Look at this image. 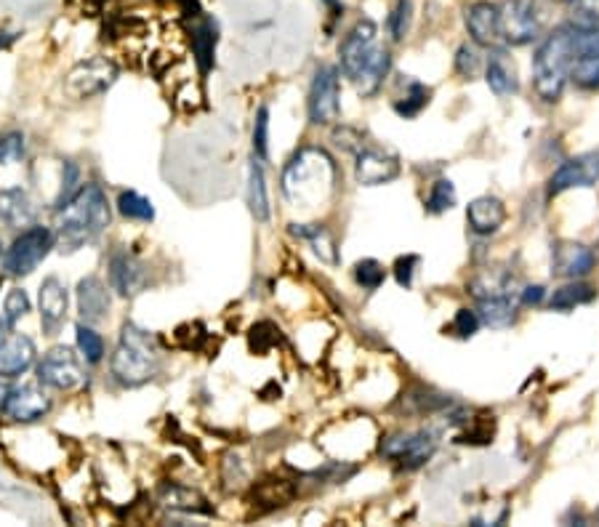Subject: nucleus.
Segmentation results:
<instances>
[{
  "label": "nucleus",
  "mask_w": 599,
  "mask_h": 527,
  "mask_svg": "<svg viewBox=\"0 0 599 527\" xmlns=\"http://www.w3.org/2000/svg\"><path fill=\"white\" fill-rule=\"evenodd\" d=\"M163 368L158 339L139 325L126 323L110 357V373L120 386L136 389L155 381Z\"/></svg>",
  "instance_id": "nucleus-4"
},
{
  "label": "nucleus",
  "mask_w": 599,
  "mask_h": 527,
  "mask_svg": "<svg viewBox=\"0 0 599 527\" xmlns=\"http://www.w3.org/2000/svg\"><path fill=\"white\" fill-rule=\"evenodd\" d=\"M112 208L99 184L88 181L78 189V195L64 205L62 211H56V245L59 251L75 253L83 245L94 243L104 229L110 227Z\"/></svg>",
  "instance_id": "nucleus-2"
},
{
  "label": "nucleus",
  "mask_w": 599,
  "mask_h": 527,
  "mask_svg": "<svg viewBox=\"0 0 599 527\" xmlns=\"http://www.w3.org/2000/svg\"><path fill=\"white\" fill-rule=\"evenodd\" d=\"M6 392H8V386H6V384H0V402H3V397H6Z\"/></svg>",
  "instance_id": "nucleus-48"
},
{
  "label": "nucleus",
  "mask_w": 599,
  "mask_h": 527,
  "mask_svg": "<svg viewBox=\"0 0 599 527\" xmlns=\"http://www.w3.org/2000/svg\"><path fill=\"white\" fill-rule=\"evenodd\" d=\"M517 296H488L477 299V317L488 328H509L517 320Z\"/></svg>",
  "instance_id": "nucleus-25"
},
{
  "label": "nucleus",
  "mask_w": 599,
  "mask_h": 527,
  "mask_svg": "<svg viewBox=\"0 0 599 527\" xmlns=\"http://www.w3.org/2000/svg\"><path fill=\"white\" fill-rule=\"evenodd\" d=\"M8 328H11V325L6 323V317L0 315V341H3L8 336Z\"/></svg>",
  "instance_id": "nucleus-47"
},
{
  "label": "nucleus",
  "mask_w": 599,
  "mask_h": 527,
  "mask_svg": "<svg viewBox=\"0 0 599 527\" xmlns=\"http://www.w3.org/2000/svg\"><path fill=\"white\" fill-rule=\"evenodd\" d=\"M597 299V288L584 280H570L568 285H562L557 291L549 296V307L554 312H570V309L576 307H586V304H592Z\"/></svg>",
  "instance_id": "nucleus-27"
},
{
  "label": "nucleus",
  "mask_w": 599,
  "mask_h": 527,
  "mask_svg": "<svg viewBox=\"0 0 599 527\" xmlns=\"http://www.w3.org/2000/svg\"><path fill=\"white\" fill-rule=\"evenodd\" d=\"M466 221L474 235H496L498 229L504 227L506 208L498 197H477L466 208Z\"/></svg>",
  "instance_id": "nucleus-23"
},
{
  "label": "nucleus",
  "mask_w": 599,
  "mask_h": 527,
  "mask_svg": "<svg viewBox=\"0 0 599 527\" xmlns=\"http://www.w3.org/2000/svg\"><path fill=\"white\" fill-rule=\"evenodd\" d=\"M107 277H110V288L123 299H131L136 293L144 291L147 285V267L136 259L134 253L126 248H115L107 259Z\"/></svg>",
  "instance_id": "nucleus-14"
},
{
  "label": "nucleus",
  "mask_w": 599,
  "mask_h": 527,
  "mask_svg": "<svg viewBox=\"0 0 599 527\" xmlns=\"http://www.w3.org/2000/svg\"><path fill=\"white\" fill-rule=\"evenodd\" d=\"M416 267H418V256H413V253H408V256H400V259L395 261V277L402 288H410V285H413Z\"/></svg>",
  "instance_id": "nucleus-44"
},
{
  "label": "nucleus",
  "mask_w": 599,
  "mask_h": 527,
  "mask_svg": "<svg viewBox=\"0 0 599 527\" xmlns=\"http://www.w3.org/2000/svg\"><path fill=\"white\" fill-rule=\"evenodd\" d=\"M339 168L320 147H304L288 160L283 171V195L293 208H323L336 192Z\"/></svg>",
  "instance_id": "nucleus-3"
},
{
  "label": "nucleus",
  "mask_w": 599,
  "mask_h": 527,
  "mask_svg": "<svg viewBox=\"0 0 599 527\" xmlns=\"http://www.w3.org/2000/svg\"><path fill=\"white\" fill-rule=\"evenodd\" d=\"M256 498H259L261 504H267L269 509H275V506H285L293 498L291 482H285V480L261 482L259 488H256Z\"/></svg>",
  "instance_id": "nucleus-36"
},
{
  "label": "nucleus",
  "mask_w": 599,
  "mask_h": 527,
  "mask_svg": "<svg viewBox=\"0 0 599 527\" xmlns=\"http://www.w3.org/2000/svg\"><path fill=\"white\" fill-rule=\"evenodd\" d=\"M501 40L509 46H528L544 32V6L541 0H504L498 3Z\"/></svg>",
  "instance_id": "nucleus-7"
},
{
  "label": "nucleus",
  "mask_w": 599,
  "mask_h": 527,
  "mask_svg": "<svg viewBox=\"0 0 599 527\" xmlns=\"http://www.w3.org/2000/svg\"><path fill=\"white\" fill-rule=\"evenodd\" d=\"M16 40V32H0V51H6Z\"/></svg>",
  "instance_id": "nucleus-46"
},
{
  "label": "nucleus",
  "mask_w": 599,
  "mask_h": 527,
  "mask_svg": "<svg viewBox=\"0 0 599 527\" xmlns=\"http://www.w3.org/2000/svg\"><path fill=\"white\" fill-rule=\"evenodd\" d=\"M570 56H573V27L562 24L544 35L533 56V88L546 104L560 102L570 80Z\"/></svg>",
  "instance_id": "nucleus-5"
},
{
  "label": "nucleus",
  "mask_w": 599,
  "mask_h": 527,
  "mask_svg": "<svg viewBox=\"0 0 599 527\" xmlns=\"http://www.w3.org/2000/svg\"><path fill=\"white\" fill-rule=\"evenodd\" d=\"M355 280L357 285H363L365 291H379L381 285H384V280H387V269L381 267L376 259L357 261Z\"/></svg>",
  "instance_id": "nucleus-38"
},
{
  "label": "nucleus",
  "mask_w": 599,
  "mask_h": 527,
  "mask_svg": "<svg viewBox=\"0 0 599 527\" xmlns=\"http://www.w3.org/2000/svg\"><path fill=\"white\" fill-rule=\"evenodd\" d=\"M35 216H38V208L27 189H0V224H6L8 229H27L35 224Z\"/></svg>",
  "instance_id": "nucleus-22"
},
{
  "label": "nucleus",
  "mask_w": 599,
  "mask_h": 527,
  "mask_svg": "<svg viewBox=\"0 0 599 527\" xmlns=\"http://www.w3.org/2000/svg\"><path fill=\"white\" fill-rule=\"evenodd\" d=\"M248 205L256 221H269L272 208H269V192H267V176L261 168V160L253 158L248 168Z\"/></svg>",
  "instance_id": "nucleus-28"
},
{
  "label": "nucleus",
  "mask_w": 599,
  "mask_h": 527,
  "mask_svg": "<svg viewBox=\"0 0 599 527\" xmlns=\"http://www.w3.org/2000/svg\"><path fill=\"white\" fill-rule=\"evenodd\" d=\"M520 299L525 307H538V304L546 299V288L544 285H528V288L520 293Z\"/></svg>",
  "instance_id": "nucleus-45"
},
{
  "label": "nucleus",
  "mask_w": 599,
  "mask_h": 527,
  "mask_svg": "<svg viewBox=\"0 0 599 527\" xmlns=\"http://www.w3.org/2000/svg\"><path fill=\"white\" fill-rule=\"evenodd\" d=\"M253 158H269V110L259 107L256 123H253Z\"/></svg>",
  "instance_id": "nucleus-42"
},
{
  "label": "nucleus",
  "mask_w": 599,
  "mask_h": 527,
  "mask_svg": "<svg viewBox=\"0 0 599 527\" xmlns=\"http://www.w3.org/2000/svg\"><path fill=\"white\" fill-rule=\"evenodd\" d=\"M309 123L331 126L341 115V78L336 67H320L309 88Z\"/></svg>",
  "instance_id": "nucleus-11"
},
{
  "label": "nucleus",
  "mask_w": 599,
  "mask_h": 527,
  "mask_svg": "<svg viewBox=\"0 0 599 527\" xmlns=\"http://www.w3.org/2000/svg\"><path fill=\"white\" fill-rule=\"evenodd\" d=\"M400 176V160L381 147H360L355 160V179L363 187H379Z\"/></svg>",
  "instance_id": "nucleus-15"
},
{
  "label": "nucleus",
  "mask_w": 599,
  "mask_h": 527,
  "mask_svg": "<svg viewBox=\"0 0 599 527\" xmlns=\"http://www.w3.org/2000/svg\"><path fill=\"white\" fill-rule=\"evenodd\" d=\"M115 80H118V67L110 59H88L67 75L64 91L72 99H94V96H102L107 88H112Z\"/></svg>",
  "instance_id": "nucleus-12"
},
{
  "label": "nucleus",
  "mask_w": 599,
  "mask_h": 527,
  "mask_svg": "<svg viewBox=\"0 0 599 527\" xmlns=\"http://www.w3.org/2000/svg\"><path fill=\"white\" fill-rule=\"evenodd\" d=\"M35 376L46 389H56V392H75L78 386L86 381V368L80 354L72 347H51L43 360L35 365Z\"/></svg>",
  "instance_id": "nucleus-8"
},
{
  "label": "nucleus",
  "mask_w": 599,
  "mask_h": 527,
  "mask_svg": "<svg viewBox=\"0 0 599 527\" xmlns=\"http://www.w3.org/2000/svg\"><path fill=\"white\" fill-rule=\"evenodd\" d=\"M341 72L355 83L357 94L373 96L384 86V78L392 70V56L379 43V27L371 19L360 22L347 32L339 48Z\"/></svg>",
  "instance_id": "nucleus-1"
},
{
  "label": "nucleus",
  "mask_w": 599,
  "mask_h": 527,
  "mask_svg": "<svg viewBox=\"0 0 599 527\" xmlns=\"http://www.w3.org/2000/svg\"><path fill=\"white\" fill-rule=\"evenodd\" d=\"M38 309L43 333H46V336H56V331H59L64 325V320H67V312H70V296H67V288H64V283L59 277L51 275L40 283Z\"/></svg>",
  "instance_id": "nucleus-17"
},
{
  "label": "nucleus",
  "mask_w": 599,
  "mask_h": 527,
  "mask_svg": "<svg viewBox=\"0 0 599 527\" xmlns=\"http://www.w3.org/2000/svg\"><path fill=\"white\" fill-rule=\"evenodd\" d=\"M554 3H565V6H576L578 0H554Z\"/></svg>",
  "instance_id": "nucleus-49"
},
{
  "label": "nucleus",
  "mask_w": 599,
  "mask_h": 527,
  "mask_svg": "<svg viewBox=\"0 0 599 527\" xmlns=\"http://www.w3.org/2000/svg\"><path fill=\"white\" fill-rule=\"evenodd\" d=\"M160 504L168 506V509H179V512H211V506H205V498L200 496L198 490L184 488V485H171V482H166L163 490H160Z\"/></svg>",
  "instance_id": "nucleus-29"
},
{
  "label": "nucleus",
  "mask_w": 599,
  "mask_h": 527,
  "mask_svg": "<svg viewBox=\"0 0 599 527\" xmlns=\"http://www.w3.org/2000/svg\"><path fill=\"white\" fill-rule=\"evenodd\" d=\"M51 408H54V400L46 392V386L38 381V384L8 386L6 397L0 402V416L11 424H35L40 418H46Z\"/></svg>",
  "instance_id": "nucleus-9"
},
{
  "label": "nucleus",
  "mask_w": 599,
  "mask_h": 527,
  "mask_svg": "<svg viewBox=\"0 0 599 527\" xmlns=\"http://www.w3.org/2000/svg\"><path fill=\"white\" fill-rule=\"evenodd\" d=\"M570 80H576V86L581 88L599 91V30H578V27H573Z\"/></svg>",
  "instance_id": "nucleus-13"
},
{
  "label": "nucleus",
  "mask_w": 599,
  "mask_h": 527,
  "mask_svg": "<svg viewBox=\"0 0 599 527\" xmlns=\"http://www.w3.org/2000/svg\"><path fill=\"white\" fill-rule=\"evenodd\" d=\"M291 232L301 240H307L312 245V251L325 261V264H339V248L336 240L323 224H291Z\"/></svg>",
  "instance_id": "nucleus-26"
},
{
  "label": "nucleus",
  "mask_w": 599,
  "mask_h": 527,
  "mask_svg": "<svg viewBox=\"0 0 599 527\" xmlns=\"http://www.w3.org/2000/svg\"><path fill=\"white\" fill-rule=\"evenodd\" d=\"M437 445H440V432H434V429L392 434L381 442V456L400 464L402 469H418L434 456Z\"/></svg>",
  "instance_id": "nucleus-10"
},
{
  "label": "nucleus",
  "mask_w": 599,
  "mask_h": 527,
  "mask_svg": "<svg viewBox=\"0 0 599 527\" xmlns=\"http://www.w3.org/2000/svg\"><path fill=\"white\" fill-rule=\"evenodd\" d=\"M75 299H78V312L83 317V323L96 325L110 317V288H107L102 277H83L78 283V291H75Z\"/></svg>",
  "instance_id": "nucleus-19"
},
{
  "label": "nucleus",
  "mask_w": 599,
  "mask_h": 527,
  "mask_svg": "<svg viewBox=\"0 0 599 527\" xmlns=\"http://www.w3.org/2000/svg\"><path fill=\"white\" fill-rule=\"evenodd\" d=\"M429 96H432V91L424 83H410L408 94L402 96L400 102H395V112L400 118H416L418 112L429 104Z\"/></svg>",
  "instance_id": "nucleus-35"
},
{
  "label": "nucleus",
  "mask_w": 599,
  "mask_h": 527,
  "mask_svg": "<svg viewBox=\"0 0 599 527\" xmlns=\"http://www.w3.org/2000/svg\"><path fill=\"white\" fill-rule=\"evenodd\" d=\"M0 256H3V243H0Z\"/></svg>",
  "instance_id": "nucleus-50"
},
{
  "label": "nucleus",
  "mask_w": 599,
  "mask_h": 527,
  "mask_svg": "<svg viewBox=\"0 0 599 527\" xmlns=\"http://www.w3.org/2000/svg\"><path fill=\"white\" fill-rule=\"evenodd\" d=\"M27 155V136L22 131H3L0 134V166L22 163Z\"/></svg>",
  "instance_id": "nucleus-34"
},
{
  "label": "nucleus",
  "mask_w": 599,
  "mask_h": 527,
  "mask_svg": "<svg viewBox=\"0 0 599 527\" xmlns=\"http://www.w3.org/2000/svg\"><path fill=\"white\" fill-rule=\"evenodd\" d=\"M410 19H413V3L410 0H397L387 19V30L392 35V40H402L408 35Z\"/></svg>",
  "instance_id": "nucleus-40"
},
{
  "label": "nucleus",
  "mask_w": 599,
  "mask_h": 527,
  "mask_svg": "<svg viewBox=\"0 0 599 527\" xmlns=\"http://www.w3.org/2000/svg\"><path fill=\"white\" fill-rule=\"evenodd\" d=\"M554 275L581 280L597 267V253L584 243H557L552 251Z\"/></svg>",
  "instance_id": "nucleus-20"
},
{
  "label": "nucleus",
  "mask_w": 599,
  "mask_h": 527,
  "mask_svg": "<svg viewBox=\"0 0 599 527\" xmlns=\"http://www.w3.org/2000/svg\"><path fill=\"white\" fill-rule=\"evenodd\" d=\"M456 205V187L450 179H437L429 189V197H426V211L437 216V213L450 211Z\"/></svg>",
  "instance_id": "nucleus-33"
},
{
  "label": "nucleus",
  "mask_w": 599,
  "mask_h": 527,
  "mask_svg": "<svg viewBox=\"0 0 599 527\" xmlns=\"http://www.w3.org/2000/svg\"><path fill=\"white\" fill-rule=\"evenodd\" d=\"M480 317H477V312H472V309H458L456 312V320H453V325H450V331L456 333L458 339H472L474 333L480 331Z\"/></svg>",
  "instance_id": "nucleus-43"
},
{
  "label": "nucleus",
  "mask_w": 599,
  "mask_h": 527,
  "mask_svg": "<svg viewBox=\"0 0 599 527\" xmlns=\"http://www.w3.org/2000/svg\"><path fill=\"white\" fill-rule=\"evenodd\" d=\"M466 30L477 46H493L501 40V22H498V3L477 0L466 8Z\"/></svg>",
  "instance_id": "nucleus-21"
},
{
  "label": "nucleus",
  "mask_w": 599,
  "mask_h": 527,
  "mask_svg": "<svg viewBox=\"0 0 599 527\" xmlns=\"http://www.w3.org/2000/svg\"><path fill=\"white\" fill-rule=\"evenodd\" d=\"M485 80H488L490 91L496 96H512L520 91L517 67H514V59L506 54L504 48H493L490 51L488 67H485Z\"/></svg>",
  "instance_id": "nucleus-24"
},
{
  "label": "nucleus",
  "mask_w": 599,
  "mask_h": 527,
  "mask_svg": "<svg viewBox=\"0 0 599 527\" xmlns=\"http://www.w3.org/2000/svg\"><path fill=\"white\" fill-rule=\"evenodd\" d=\"M118 211L123 219L128 221H142V224H150L155 219V208L144 195H139L136 189H123L118 195Z\"/></svg>",
  "instance_id": "nucleus-31"
},
{
  "label": "nucleus",
  "mask_w": 599,
  "mask_h": 527,
  "mask_svg": "<svg viewBox=\"0 0 599 527\" xmlns=\"http://www.w3.org/2000/svg\"><path fill=\"white\" fill-rule=\"evenodd\" d=\"M192 51H195L200 70H211L213 51H216V24L211 19H203V22L192 27Z\"/></svg>",
  "instance_id": "nucleus-30"
},
{
  "label": "nucleus",
  "mask_w": 599,
  "mask_h": 527,
  "mask_svg": "<svg viewBox=\"0 0 599 527\" xmlns=\"http://www.w3.org/2000/svg\"><path fill=\"white\" fill-rule=\"evenodd\" d=\"M56 248V235L51 227L43 224H30L22 229V235L8 245L3 256H0V269L8 277H27L40 267V261L46 259L48 253Z\"/></svg>",
  "instance_id": "nucleus-6"
},
{
  "label": "nucleus",
  "mask_w": 599,
  "mask_h": 527,
  "mask_svg": "<svg viewBox=\"0 0 599 527\" xmlns=\"http://www.w3.org/2000/svg\"><path fill=\"white\" fill-rule=\"evenodd\" d=\"M38 347L27 333H11L0 341V378H19L35 365Z\"/></svg>",
  "instance_id": "nucleus-18"
},
{
  "label": "nucleus",
  "mask_w": 599,
  "mask_h": 527,
  "mask_svg": "<svg viewBox=\"0 0 599 527\" xmlns=\"http://www.w3.org/2000/svg\"><path fill=\"white\" fill-rule=\"evenodd\" d=\"M30 309H32V301L24 288H11V291L6 293V301H3V317H6L8 325L19 323L22 317L30 315Z\"/></svg>",
  "instance_id": "nucleus-39"
},
{
  "label": "nucleus",
  "mask_w": 599,
  "mask_h": 527,
  "mask_svg": "<svg viewBox=\"0 0 599 527\" xmlns=\"http://www.w3.org/2000/svg\"><path fill=\"white\" fill-rule=\"evenodd\" d=\"M480 70H482V56L480 51H477V43H474V46L464 43V46L456 51V72L464 80H474L477 75H480Z\"/></svg>",
  "instance_id": "nucleus-41"
},
{
  "label": "nucleus",
  "mask_w": 599,
  "mask_h": 527,
  "mask_svg": "<svg viewBox=\"0 0 599 527\" xmlns=\"http://www.w3.org/2000/svg\"><path fill=\"white\" fill-rule=\"evenodd\" d=\"M83 187L80 184V168L72 163V160H64L62 166V184H59V195L54 200V211H62L64 205L70 203L72 197L78 195V189Z\"/></svg>",
  "instance_id": "nucleus-37"
},
{
  "label": "nucleus",
  "mask_w": 599,
  "mask_h": 527,
  "mask_svg": "<svg viewBox=\"0 0 599 527\" xmlns=\"http://www.w3.org/2000/svg\"><path fill=\"white\" fill-rule=\"evenodd\" d=\"M75 341H78L80 357H83L88 365H99V362L104 360V339L102 333L94 331V325H75Z\"/></svg>",
  "instance_id": "nucleus-32"
},
{
  "label": "nucleus",
  "mask_w": 599,
  "mask_h": 527,
  "mask_svg": "<svg viewBox=\"0 0 599 527\" xmlns=\"http://www.w3.org/2000/svg\"><path fill=\"white\" fill-rule=\"evenodd\" d=\"M599 181V152H584L565 160L549 179V195H562L573 187H594Z\"/></svg>",
  "instance_id": "nucleus-16"
}]
</instances>
